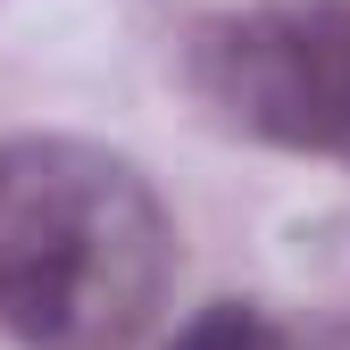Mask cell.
Instances as JSON below:
<instances>
[{"label":"cell","instance_id":"277c9868","mask_svg":"<svg viewBox=\"0 0 350 350\" xmlns=\"http://www.w3.org/2000/svg\"><path fill=\"white\" fill-rule=\"evenodd\" d=\"M292 350H300V342H292ZM309 350H350V334H325V342H309Z\"/></svg>","mask_w":350,"mask_h":350},{"label":"cell","instance_id":"6da1fadb","mask_svg":"<svg viewBox=\"0 0 350 350\" xmlns=\"http://www.w3.org/2000/svg\"><path fill=\"white\" fill-rule=\"evenodd\" d=\"M175 284L150 175L75 134L0 142V334L25 350H134Z\"/></svg>","mask_w":350,"mask_h":350},{"label":"cell","instance_id":"7a4b0ae2","mask_svg":"<svg viewBox=\"0 0 350 350\" xmlns=\"http://www.w3.org/2000/svg\"><path fill=\"white\" fill-rule=\"evenodd\" d=\"M192 92L234 134L350 167V0H250L192 33Z\"/></svg>","mask_w":350,"mask_h":350},{"label":"cell","instance_id":"3957f363","mask_svg":"<svg viewBox=\"0 0 350 350\" xmlns=\"http://www.w3.org/2000/svg\"><path fill=\"white\" fill-rule=\"evenodd\" d=\"M175 350H292V334L258 309V300H208V309L175 334Z\"/></svg>","mask_w":350,"mask_h":350}]
</instances>
